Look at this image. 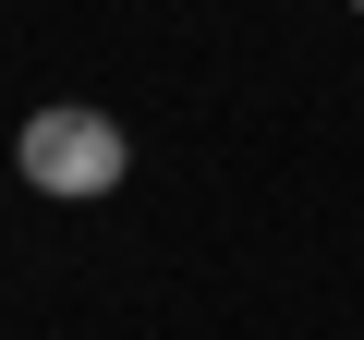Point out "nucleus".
<instances>
[{"mask_svg":"<svg viewBox=\"0 0 364 340\" xmlns=\"http://www.w3.org/2000/svg\"><path fill=\"white\" fill-rule=\"evenodd\" d=\"M352 13H364V0H352Z\"/></svg>","mask_w":364,"mask_h":340,"instance_id":"obj_2","label":"nucleus"},{"mask_svg":"<svg viewBox=\"0 0 364 340\" xmlns=\"http://www.w3.org/2000/svg\"><path fill=\"white\" fill-rule=\"evenodd\" d=\"M13 170H25V195H61V207H85V195H122L134 134H122L109 110L61 97V110H25V134H13Z\"/></svg>","mask_w":364,"mask_h":340,"instance_id":"obj_1","label":"nucleus"}]
</instances>
